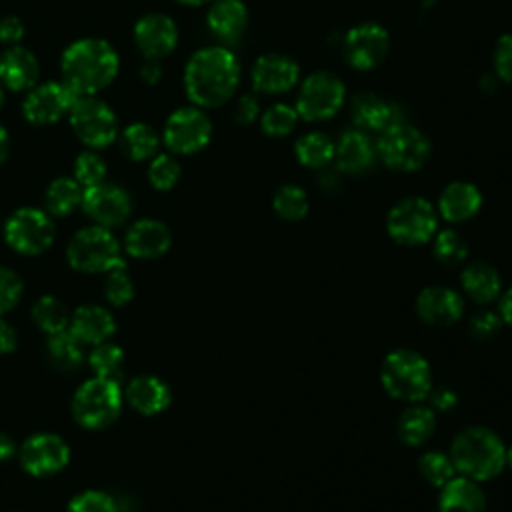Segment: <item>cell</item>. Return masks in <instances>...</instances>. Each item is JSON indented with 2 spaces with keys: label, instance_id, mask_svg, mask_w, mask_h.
I'll use <instances>...</instances> for the list:
<instances>
[{
  "label": "cell",
  "instance_id": "cell-47",
  "mask_svg": "<svg viewBox=\"0 0 512 512\" xmlns=\"http://www.w3.org/2000/svg\"><path fill=\"white\" fill-rule=\"evenodd\" d=\"M492 64L498 80L512 82V32L502 34L496 40V46L492 52Z\"/></svg>",
  "mask_w": 512,
  "mask_h": 512
},
{
  "label": "cell",
  "instance_id": "cell-2",
  "mask_svg": "<svg viewBox=\"0 0 512 512\" xmlns=\"http://www.w3.org/2000/svg\"><path fill=\"white\" fill-rule=\"evenodd\" d=\"M120 58L104 38H80L72 42L60 60L62 82L78 96H96L116 78Z\"/></svg>",
  "mask_w": 512,
  "mask_h": 512
},
{
  "label": "cell",
  "instance_id": "cell-46",
  "mask_svg": "<svg viewBox=\"0 0 512 512\" xmlns=\"http://www.w3.org/2000/svg\"><path fill=\"white\" fill-rule=\"evenodd\" d=\"M22 290L24 286L20 276L10 268L0 266V316L10 312L18 304Z\"/></svg>",
  "mask_w": 512,
  "mask_h": 512
},
{
  "label": "cell",
  "instance_id": "cell-58",
  "mask_svg": "<svg viewBox=\"0 0 512 512\" xmlns=\"http://www.w3.org/2000/svg\"><path fill=\"white\" fill-rule=\"evenodd\" d=\"M506 466L512 470V446L506 448Z\"/></svg>",
  "mask_w": 512,
  "mask_h": 512
},
{
  "label": "cell",
  "instance_id": "cell-5",
  "mask_svg": "<svg viewBox=\"0 0 512 512\" xmlns=\"http://www.w3.org/2000/svg\"><path fill=\"white\" fill-rule=\"evenodd\" d=\"M122 410L120 382L90 378L78 386L72 398L74 420L88 430H102L116 422Z\"/></svg>",
  "mask_w": 512,
  "mask_h": 512
},
{
  "label": "cell",
  "instance_id": "cell-36",
  "mask_svg": "<svg viewBox=\"0 0 512 512\" xmlns=\"http://www.w3.org/2000/svg\"><path fill=\"white\" fill-rule=\"evenodd\" d=\"M272 208L282 220L298 222V220L306 218V214L310 210V200H308V194L304 188H300L296 184H284L274 192Z\"/></svg>",
  "mask_w": 512,
  "mask_h": 512
},
{
  "label": "cell",
  "instance_id": "cell-1",
  "mask_svg": "<svg viewBox=\"0 0 512 512\" xmlns=\"http://www.w3.org/2000/svg\"><path fill=\"white\" fill-rule=\"evenodd\" d=\"M240 82V64L232 50L206 46L194 52L184 68V88L198 108H218L226 104Z\"/></svg>",
  "mask_w": 512,
  "mask_h": 512
},
{
  "label": "cell",
  "instance_id": "cell-29",
  "mask_svg": "<svg viewBox=\"0 0 512 512\" xmlns=\"http://www.w3.org/2000/svg\"><path fill=\"white\" fill-rule=\"evenodd\" d=\"M206 24L216 38L236 42L248 26V8L242 0H212Z\"/></svg>",
  "mask_w": 512,
  "mask_h": 512
},
{
  "label": "cell",
  "instance_id": "cell-33",
  "mask_svg": "<svg viewBox=\"0 0 512 512\" xmlns=\"http://www.w3.org/2000/svg\"><path fill=\"white\" fill-rule=\"evenodd\" d=\"M294 152L302 166L320 170L334 160V142L324 132H306L296 140Z\"/></svg>",
  "mask_w": 512,
  "mask_h": 512
},
{
  "label": "cell",
  "instance_id": "cell-8",
  "mask_svg": "<svg viewBox=\"0 0 512 512\" xmlns=\"http://www.w3.org/2000/svg\"><path fill=\"white\" fill-rule=\"evenodd\" d=\"M432 152V144L428 136H424L418 128L396 122L380 132L376 142L378 158L396 172H414L422 168Z\"/></svg>",
  "mask_w": 512,
  "mask_h": 512
},
{
  "label": "cell",
  "instance_id": "cell-27",
  "mask_svg": "<svg viewBox=\"0 0 512 512\" xmlns=\"http://www.w3.org/2000/svg\"><path fill=\"white\" fill-rule=\"evenodd\" d=\"M68 326H70V332L82 344L96 346V344L106 342L114 334L116 320L106 308L96 306V304H86L72 312Z\"/></svg>",
  "mask_w": 512,
  "mask_h": 512
},
{
  "label": "cell",
  "instance_id": "cell-4",
  "mask_svg": "<svg viewBox=\"0 0 512 512\" xmlns=\"http://www.w3.org/2000/svg\"><path fill=\"white\" fill-rule=\"evenodd\" d=\"M380 384L394 400L422 402L434 386L432 368L418 350L394 348L380 364Z\"/></svg>",
  "mask_w": 512,
  "mask_h": 512
},
{
  "label": "cell",
  "instance_id": "cell-20",
  "mask_svg": "<svg viewBox=\"0 0 512 512\" xmlns=\"http://www.w3.org/2000/svg\"><path fill=\"white\" fill-rule=\"evenodd\" d=\"M170 244H172L170 228L164 222L154 218L136 220L124 236L126 252L134 258H144V260L166 254Z\"/></svg>",
  "mask_w": 512,
  "mask_h": 512
},
{
  "label": "cell",
  "instance_id": "cell-10",
  "mask_svg": "<svg viewBox=\"0 0 512 512\" xmlns=\"http://www.w3.org/2000/svg\"><path fill=\"white\" fill-rule=\"evenodd\" d=\"M54 222L48 212L32 206L18 208L4 224L6 244L24 256H36L48 250L54 242Z\"/></svg>",
  "mask_w": 512,
  "mask_h": 512
},
{
  "label": "cell",
  "instance_id": "cell-45",
  "mask_svg": "<svg viewBox=\"0 0 512 512\" xmlns=\"http://www.w3.org/2000/svg\"><path fill=\"white\" fill-rule=\"evenodd\" d=\"M66 512H118V504L102 490H84L70 500Z\"/></svg>",
  "mask_w": 512,
  "mask_h": 512
},
{
  "label": "cell",
  "instance_id": "cell-35",
  "mask_svg": "<svg viewBox=\"0 0 512 512\" xmlns=\"http://www.w3.org/2000/svg\"><path fill=\"white\" fill-rule=\"evenodd\" d=\"M48 356H50L52 364L58 366L60 370H74L84 360L82 342L70 330L50 334V338H48Z\"/></svg>",
  "mask_w": 512,
  "mask_h": 512
},
{
  "label": "cell",
  "instance_id": "cell-18",
  "mask_svg": "<svg viewBox=\"0 0 512 512\" xmlns=\"http://www.w3.org/2000/svg\"><path fill=\"white\" fill-rule=\"evenodd\" d=\"M416 316L428 326H450L464 314V298L450 286L432 284L418 292L414 302Z\"/></svg>",
  "mask_w": 512,
  "mask_h": 512
},
{
  "label": "cell",
  "instance_id": "cell-14",
  "mask_svg": "<svg viewBox=\"0 0 512 512\" xmlns=\"http://www.w3.org/2000/svg\"><path fill=\"white\" fill-rule=\"evenodd\" d=\"M18 458L30 476H50L68 464L70 446L58 434L38 432L24 440Z\"/></svg>",
  "mask_w": 512,
  "mask_h": 512
},
{
  "label": "cell",
  "instance_id": "cell-51",
  "mask_svg": "<svg viewBox=\"0 0 512 512\" xmlns=\"http://www.w3.org/2000/svg\"><path fill=\"white\" fill-rule=\"evenodd\" d=\"M16 342H18L16 330L12 328V324L0 318V354L12 352L16 348Z\"/></svg>",
  "mask_w": 512,
  "mask_h": 512
},
{
  "label": "cell",
  "instance_id": "cell-22",
  "mask_svg": "<svg viewBox=\"0 0 512 512\" xmlns=\"http://www.w3.org/2000/svg\"><path fill=\"white\" fill-rule=\"evenodd\" d=\"M482 208V192L476 184L456 180L450 182L438 196V216L450 224H460L474 218Z\"/></svg>",
  "mask_w": 512,
  "mask_h": 512
},
{
  "label": "cell",
  "instance_id": "cell-30",
  "mask_svg": "<svg viewBox=\"0 0 512 512\" xmlns=\"http://www.w3.org/2000/svg\"><path fill=\"white\" fill-rule=\"evenodd\" d=\"M436 432V412L428 404L412 402L396 420L398 440L406 446H422Z\"/></svg>",
  "mask_w": 512,
  "mask_h": 512
},
{
  "label": "cell",
  "instance_id": "cell-42",
  "mask_svg": "<svg viewBox=\"0 0 512 512\" xmlns=\"http://www.w3.org/2000/svg\"><path fill=\"white\" fill-rule=\"evenodd\" d=\"M180 178V164L172 154H156L148 164V182L156 190H170Z\"/></svg>",
  "mask_w": 512,
  "mask_h": 512
},
{
  "label": "cell",
  "instance_id": "cell-17",
  "mask_svg": "<svg viewBox=\"0 0 512 512\" xmlns=\"http://www.w3.org/2000/svg\"><path fill=\"white\" fill-rule=\"evenodd\" d=\"M134 44L146 60H162L178 44V26L168 14H144L134 24Z\"/></svg>",
  "mask_w": 512,
  "mask_h": 512
},
{
  "label": "cell",
  "instance_id": "cell-55",
  "mask_svg": "<svg viewBox=\"0 0 512 512\" xmlns=\"http://www.w3.org/2000/svg\"><path fill=\"white\" fill-rule=\"evenodd\" d=\"M8 154H10V136L6 128L0 124V164L8 158Z\"/></svg>",
  "mask_w": 512,
  "mask_h": 512
},
{
  "label": "cell",
  "instance_id": "cell-19",
  "mask_svg": "<svg viewBox=\"0 0 512 512\" xmlns=\"http://www.w3.org/2000/svg\"><path fill=\"white\" fill-rule=\"evenodd\" d=\"M300 68L286 54H262L250 70V80L260 94H284L298 84Z\"/></svg>",
  "mask_w": 512,
  "mask_h": 512
},
{
  "label": "cell",
  "instance_id": "cell-39",
  "mask_svg": "<svg viewBox=\"0 0 512 512\" xmlns=\"http://www.w3.org/2000/svg\"><path fill=\"white\" fill-rule=\"evenodd\" d=\"M418 472L432 488H442L456 476V468L450 454H444L440 450L424 452L418 458Z\"/></svg>",
  "mask_w": 512,
  "mask_h": 512
},
{
  "label": "cell",
  "instance_id": "cell-52",
  "mask_svg": "<svg viewBox=\"0 0 512 512\" xmlns=\"http://www.w3.org/2000/svg\"><path fill=\"white\" fill-rule=\"evenodd\" d=\"M498 314L504 324L512 326V286L498 296Z\"/></svg>",
  "mask_w": 512,
  "mask_h": 512
},
{
  "label": "cell",
  "instance_id": "cell-34",
  "mask_svg": "<svg viewBox=\"0 0 512 512\" xmlns=\"http://www.w3.org/2000/svg\"><path fill=\"white\" fill-rule=\"evenodd\" d=\"M432 256L436 258V262L448 268L460 266L468 258V242L454 228L438 230L432 238Z\"/></svg>",
  "mask_w": 512,
  "mask_h": 512
},
{
  "label": "cell",
  "instance_id": "cell-57",
  "mask_svg": "<svg viewBox=\"0 0 512 512\" xmlns=\"http://www.w3.org/2000/svg\"><path fill=\"white\" fill-rule=\"evenodd\" d=\"M176 2H180L184 6H202V4H208L212 0H176Z\"/></svg>",
  "mask_w": 512,
  "mask_h": 512
},
{
  "label": "cell",
  "instance_id": "cell-21",
  "mask_svg": "<svg viewBox=\"0 0 512 512\" xmlns=\"http://www.w3.org/2000/svg\"><path fill=\"white\" fill-rule=\"evenodd\" d=\"M376 158V144L360 128L344 132L334 144L336 168L344 174H362L372 168Z\"/></svg>",
  "mask_w": 512,
  "mask_h": 512
},
{
  "label": "cell",
  "instance_id": "cell-25",
  "mask_svg": "<svg viewBox=\"0 0 512 512\" xmlns=\"http://www.w3.org/2000/svg\"><path fill=\"white\" fill-rule=\"evenodd\" d=\"M350 114L360 130H370V132H382L388 126L402 122V116L396 108V104H390L382 100L380 96L372 92H360L352 98L350 102Z\"/></svg>",
  "mask_w": 512,
  "mask_h": 512
},
{
  "label": "cell",
  "instance_id": "cell-9",
  "mask_svg": "<svg viewBox=\"0 0 512 512\" xmlns=\"http://www.w3.org/2000/svg\"><path fill=\"white\" fill-rule=\"evenodd\" d=\"M76 138L90 150H100L118 138L114 110L96 96H78L68 112Z\"/></svg>",
  "mask_w": 512,
  "mask_h": 512
},
{
  "label": "cell",
  "instance_id": "cell-3",
  "mask_svg": "<svg viewBox=\"0 0 512 512\" xmlns=\"http://www.w3.org/2000/svg\"><path fill=\"white\" fill-rule=\"evenodd\" d=\"M450 458L456 474L486 482L496 478L506 466V446L502 438L480 424L462 428L450 444Z\"/></svg>",
  "mask_w": 512,
  "mask_h": 512
},
{
  "label": "cell",
  "instance_id": "cell-37",
  "mask_svg": "<svg viewBox=\"0 0 512 512\" xmlns=\"http://www.w3.org/2000/svg\"><path fill=\"white\" fill-rule=\"evenodd\" d=\"M32 320L48 336L66 330L68 322H70L68 310H66L64 302L58 300L56 296H48V294L40 296L34 302V306H32Z\"/></svg>",
  "mask_w": 512,
  "mask_h": 512
},
{
  "label": "cell",
  "instance_id": "cell-24",
  "mask_svg": "<svg viewBox=\"0 0 512 512\" xmlns=\"http://www.w3.org/2000/svg\"><path fill=\"white\" fill-rule=\"evenodd\" d=\"M124 396H126L128 404L144 416L160 414L172 402L170 386L154 374H140V376L132 378L126 386Z\"/></svg>",
  "mask_w": 512,
  "mask_h": 512
},
{
  "label": "cell",
  "instance_id": "cell-31",
  "mask_svg": "<svg viewBox=\"0 0 512 512\" xmlns=\"http://www.w3.org/2000/svg\"><path fill=\"white\" fill-rule=\"evenodd\" d=\"M120 146H122V152L130 160L142 162V160H150L158 154L160 136L150 124L132 122L120 132Z\"/></svg>",
  "mask_w": 512,
  "mask_h": 512
},
{
  "label": "cell",
  "instance_id": "cell-43",
  "mask_svg": "<svg viewBox=\"0 0 512 512\" xmlns=\"http://www.w3.org/2000/svg\"><path fill=\"white\" fill-rule=\"evenodd\" d=\"M104 294L114 306H124L132 300L134 284L130 274L126 272V266H118L108 272V278L104 282Z\"/></svg>",
  "mask_w": 512,
  "mask_h": 512
},
{
  "label": "cell",
  "instance_id": "cell-59",
  "mask_svg": "<svg viewBox=\"0 0 512 512\" xmlns=\"http://www.w3.org/2000/svg\"><path fill=\"white\" fill-rule=\"evenodd\" d=\"M418 2H420L422 8H428V6H432L436 0H418Z\"/></svg>",
  "mask_w": 512,
  "mask_h": 512
},
{
  "label": "cell",
  "instance_id": "cell-13",
  "mask_svg": "<svg viewBox=\"0 0 512 512\" xmlns=\"http://www.w3.org/2000/svg\"><path fill=\"white\" fill-rule=\"evenodd\" d=\"M390 50V36L384 26L376 22H362L352 26L342 44V54L354 70H372L384 62Z\"/></svg>",
  "mask_w": 512,
  "mask_h": 512
},
{
  "label": "cell",
  "instance_id": "cell-44",
  "mask_svg": "<svg viewBox=\"0 0 512 512\" xmlns=\"http://www.w3.org/2000/svg\"><path fill=\"white\" fill-rule=\"evenodd\" d=\"M504 322H502V316L496 312V310H488V308H480L476 310L470 320H468V332L472 338L480 340V342H486V340H492L500 334Z\"/></svg>",
  "mask_w": 512,
  "mask_h": 512
},
{
  "label": "cell",
  "instance_id": "cell-38",
  "mask_svg": "<svg viewBox=\"0 0 512 512\" xmlns=\"http://www.w3.org/2000/svg\"><path fill=\"white\" fill-rule=\"evenodd\" d=\"M88 364L98 378L120 382L124 376V350L112 342L96 344L88 356Z\"/></svg>",
  "mask_w": 512,
  "mask_h": 512
},
{
  "label": "cell",
  "instance_id": "cell-41",
  "mask_svg": "<svg viewBox=\"0 0 512 512\" xmlns=\"http://www.w3.org/2000/svg\"><path fill=\"white\" fill-rule=\"evenodd\" d=\"M106 178V162L96 150H86L74 160V180L82 188L102 184Z\"/></svg>",
  "mask_w": 512,
  "mask_h": 512
},
{
  "label": "cell",
  "instance_id": "cell-48",
  "mask_svg": "<svg viewBox=\"0 0 512 512\" xmlns=\"http://www.w3.org/2000/svg\"><path fill=\"white\" fill-rule=\"evenodd\" d=\"M428 406L438 414V412H450L458 404V394L450 386H432L428 396H426Z\"/></svg>",
  "mask_w": 512,
  "mask_h": 512
},
{
  "label": "cell",
  "instance_id": "cell-49",
  "mask_svg": "<svg viewBox=\"0 0 512 512\" xmlns=\"http://www.w3.org/2000/svg\"><path fill=\"white\" fill-rule=\"evenodd\" d=\"M260 116V104L252 94H244L236 100L234 120L238 124H252Z\"/></svg>",
  "mask_w": 512,
  "mask_h": 512
},
{
  "label": "cell",
  "instance_id": "cell-6",
  "mask_svg": "<svg viewBox=\"0 0 512 512\" xmlns=\"http://www.w3.org/2000/svg\"><path fill=\"white\" fill-rule=\"evenodd\" d=\"M438 210L422 196L398 200L386 216V232L400 246H420L438 232Z\"/></svg>",
  "mask_w": 512,
  "mask_h": 512
},
{
  "label": "cell",
  "instance_id": "cell-12",
  "mask_svg": "<svg viewBox=\"0 0 512 512\" xmlns=\"http://www.w3.org/2000/svg\"><path fill=\"white\" fill-rule=\"evenodd\" d=\"M212 138V122L198 106L174 110L162 130V142L172 154H196Z\"/></svg>",
  "mask_w": 512,
  "mask_h": 512
},
{
  "label": "cell",
  "instance_id": "cell-23",
  "mask_svg": "<svg viewBox=\"0 0 512 512\" xmlns=\"http://www.w3.org/2000/svg\"><path fill=\"white\" fill-rule=\"evenodd\" d=\"M40 76L38 58L26 50L24 46L16 44L6 48L0 54V84L12 92L30 90L36 86Z\"/></svg>",
  "mask_w": 512,
  "mask_h": 512
},
{
  "label": "cell",
  "instance_id": "cell-40",
  "mask_svg": "<svg viewBox=\"0 0 512 512\" xmlns=\"http://www.w3.org/2000/svg\"><path fill=\"white\" fill-rule=\"evenodd\" d=\"M298 112L296 108L288 106V104H272L270 108H266L260 116V128L266 136L272 138H282L286 134H290L296 124H298Z\"/></svg>",
  "mask_w": 512,
  "mask_h": 512
},
{
  "label": "cell",
  "instance_id": "cell-53",
  "mask_svg": "<svg viewBox=\"0 0 512 512\" xmlns=\"http://www.w3.org/2000/svg\"><path fill=\"white\" fill-rule=\"evenodd\" d=\"M140 78L146 84H158L162 80V68L158 66V60H148L142 68H140Z\"/></svg>",
  "mask_w": 512,
  "mask_h": 512
},
{
  "label": "cell",
  "instance_id": "cell-7",
  "mask_svg": "<svg viewBox=\"0 0 512 512\" xmlns=\"http://www.w3.org/2000/svg\"><path fill=\"white\" fill-rule=\"evenodd\" d=\"M66 256L74 270L86 274L110 272L112 268L126 266L116 236L98 224L78 230L68 242Z\"/></svg>",
  "mask_w": 512,
  "mask_h": 512
},
{
  "label": "cell",
  "instance_id": "cell-26",
  "mask_svg": "<svg viewBox=\"0 0 512 512\" xmlns=\"http://www.w3.org/2000/svg\"><path fill=\"white\" fill-rule=\"evenodd\" d=\"M488 500L480 482L456 474L440 488L438 512H486Z\"/></svg>",
  "mask_w": 512,
  "mask_h": 512
},
{
  "label": "cell",
  "instance_id": "cell-50",
  "mask_svg": "<svg viewBox=\"0 0 512 512\" xmlns=\"http://www.w3.org/2000/svg\"><path fill=\"white\" fill-rule=\"evenodd\" d=\"M24 36V24L18 16H6L0 20V42L16 46Z\"/></svg>",
  "mask_w": 512,
  "mask_h": 512
},
{
  "label": "cell",
  "instance_id": "cell-15",
  "mask_svg": "<svg viewBox=\"0 0 512 512\" xmlns=\"http://www.w3.org/2000/svg\"><path fill=\"white\" fill-rule=\"evenodd\" d=\"M76 96L66 88L64 82H44L28 90L22 102L24 118L34 126H46L58 122L70 112Z\"/></svg>",
  "mask_w": 512,
  "mask_h": 512
},
{
  "label": "cell",
  "instance_id": "cell-32",
  "mask_svg": "<svg viewBox=\"0 0 512 512\" xmlns=\"http://www.w3.org/2000/svg\"><path fill=\"white\" fill-rule=\"evenodd\" d=\"M82 194L84 188L74 178H54L44 192L46 212L52 216H68L82 204Z\"/></svg>",
  "mask_w": 512,
  "mask_h": 512
},
{
  "label": "cell",
  "instance_id": "cell-28",
  "mask_svg": "<svg viewBox=\"0 0 512 512\" xmlns=\"http://www.w3.org/2000/svg\"><path fill=\"white\" fill-rule=\"evenodd\" d=\"M460 286L464 290V294L484 306V304H490L494 302L500 294H502V278H500V272L484 262V260H474V262H468L462 272H460Z\"/></svg>",
  "mask_w": 512,
  "mask_h": 512
},
{
  "label": "cell",
  "instance_id": "cell-56",
  "mask_svg": "<svg viewBox=\"0 0 512 512\" xmlns=\"http://www.w3.org/2000/svg\"><path fill=\"white\" fill-rule=\"evenodd\" d=\"M336 184H338L336 174H322V176H320V186H322L324 190L332 192V190L336 188Z\"/></svg>",
  "mask_w": 512,
  "mask_h": 512
},
{
  "label": "cell",
  "instance_id": "cell-16",
  "mask_svg": "<svg viewBox=\"0 0 512 512\" xmlns=\"http://www.w3.org/2000/svg\"><path fill=\"white\" fill-rule=\"evenodd\" d=\"M80 206L88 214V218L104 228L122 224L132 212L130 194L118 184L108 182L84 188Z\"/></svg>",
  "mask_w": 512,
  "mask_h": 512
},
{
  "label": "cell",
  "instance_id": "cell-11",
  "mask_svg": "<svg viewBox=\"0 0 512 512\" xmlns=\"http://www.w3.org/2000/svg\"><path fill=\"white\" fill-rule=\"evenodd\" d=\"M346 88L332 72H314L300 84L296 96V112L308 122H322L332 118L344 104Z\"/></svg>",
  "mask_w": 512,
  "mask_h": 512
},
{
  "label": "cell",
  "instance_id": "cell-60",
  "mask_svg": "<svg viewBox=\"0 0 512 512\" xmlns=\"http://www.w3.org/2000/svg\"><path fill=\"white\" fill-rule=\"evenodd\" d=\"M4 104V86L0 84V106Z\"/></svg>",
  "mask_w": 512,
  "mask_h": 512
},
{
  "label": "cell",
  "instance_id": "cell-54",
  "mask_svg": "<svg viewBox=\"0 0 512 512\" xmlns=\"http://www.w3.org/2000/svg\"><path fill=\"white\" fill-rule=\"evenodd\" d=\"M14 454H16V444H14V440H12L8 434L0 432V462L10 460Z\"/></svg>",
  "mask_w": 512,
  "mask_h": 512
}]
</instances>
